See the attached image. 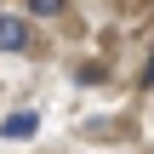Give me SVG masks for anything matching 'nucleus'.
I'll use <instances>...</instances> for the list:
<instances>
[{
  "label": "nucleus",
  "mask_w": 154,
  "mask_h": 154,
  "mask_svg": "<svg viewBox=\"0 0 154 154\" xmlns=\"http://www.w3.org/2000/svg\"><path fill=\"white\" fill-rule=\"evenodd\" d=\"M0 51H29V23L17 11H0Z\"/></svg>",
  "instance_id": "1"
},
{
  "label": "nucleus",
  "mask_w": 154,
  "mask_h": 154,
  "mask_svg": "<svg viewBox=\"0 0 154 154\" xmlns=\"http://www.w3.org/2000/svg\"><path fill=\"white\" fill-rule=\"evenodd\" d=\"M34 131H40V114L34 109H17V114L0 120V137H34Z\"/></svg>",
  "instance_id": "2"
},
{
  "label": "nucleus",
  "mask_w": 154,
  "mask_h": 154,
  "mask_svg": "<svg viewBox=\"0 0 154 154\" xmlns=\"http://www.w3.org/2000/svg\"><path fill=\"white\" fill-rule=\"evenodd\" d=\"M29 11H34V17H63L69 0H29Z\"/></svg>",
  "instance_id": "3"
}]
</instances>
